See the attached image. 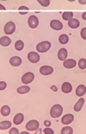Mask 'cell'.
I'll use <instances>...</instances> for the list:
<instances>
[{"instance_id":"cell-1","label":"cell","mask_w":86,"mask_h":134,"mask_svg":"<svg viewBox=\"0 0 86 134\" xmlns=\"http://www.w3.org/2000/svg\"><path fill=\"white\" fill-rule=\"evenodd\" d=\"M63 113V108L60 105H54L50 110V115L52 118H59V117Z\"/></svg>"},{"instance_id":"cell-2","label":"cell","mask_w":86,"mask_h":134,"mask_svg":"<svg viewBox=\"0 0 86 134\" xmlns=\"http://www.w3.org/2000/svg\"><path fill=\"white\" fill-rule=\"evenodd\" d=\"M50 48H51L50 42H47V41H44V42H40V43L37 44L36 50L40 53H45V52H47V51L49 50Z\"/></svg>"},{"instance_id":"cell-3","label":"cell","mask_w":86,"mask_h":134,"mask_svg":"<svg viewBox=\"0 0 86 134\" xmlns=\"http://www.w3.org/2000/svg\"><path fill=\"white\" fill-rule=\"evenodd\" d=\"M4 33L6 35H11L15 32L16 30V25L13 22H8L6 24L4 25Z\"/></svg>"},{"instance_id":"cell-4","label":"cell","mask_w":86,"mask_h":134,"mask_svg":"<svg viewBox=\"0 0 86 134\" xmlns=\"http://www.w3.org/2000/svg\"><path fill=\"white\" fill-rule=\"evenodd\" d=\"M34 79V75L31 72H28L23 75V76L22 77V82L26 85H28V83H31Z\"/></svg>"},{"instance_id":"cell-5","label":"cell","mask_w":86,"mask_h":134,"mask_svg":"<svg viewBox=\"0 0 86 134\" xmlns=\"http://www.w3.org/2000/svg\"><path fill=\"white\" fill-rule=\"evenodd\" d=\"M26 128L28 131H35L39 128V122L37 120H30L26 125Z\"/></svg>"},{"instance_id":"cell-6","label":"cell","mask_w":86,"mask_h":134,"mask_svg":"<svg viewBox=\"0 0 86 134\" xmlns=\"http://www.w3.org/2000/svg\"><path fill=\"white\" fill-rule=\"evenodd\" d=\"M28 25H29V27L32 28V29H35L39 24V19L37 18L35 16H30L29 18H28Z\"/></svg>"},{"instance_id":"cell-7","label":"cell","mask_w":86,"mask_h":134,"mask_svg":"<svg viewBox=\"0 0 86 134\" xmlns=\"http://www.w3.org/2000/svg\"><path fill=\"white\" fill-rule=\"evenodd\" d=\"M28 59L32 63H37L40 61V55L35 52H29L28 55Z\"/></svg>"},{"instance_id":"cell-8","label":"cell","mask_w":86,"mask_h":134,"mask_svg":"<svg viewBox=\"0 0 86 134\" xmlns=\"http://www.w3.org/2000/svg\"><path fill=\"white\" fill-rule=\"evenodd\" d=\"M50 26L52 29H53L55 30H62L63 24L59 20H52L50 23Z\"/></svg>"},{"instance_id":"cell-9","label":"cell","mask_w":86,"mask_h":134,"mask_svg":"<svg viewBox=\"0 0 86 134\" xmlns=\"http://www.w3.org/2000/svg\"><path fill=\"white\" fill-rule=\"evenodd\" d=\"M53 68L50 66H42L40 68V73L43 75H49L51 74H53Z\"/></svg>"},{"instance_id":"cell-10","label":"cell","mask_w":86,"mask_h":134,"mask_svg":"<svg viewBox=\"0 0 86 134\" xmlns=\"http://www.w3.org/2000/svg\"><path fill=\"white\" fill-rule=\"evenodd\" d=\"M76 64H77V62L75 60H73V59H65L64 62H63L64 67L66 68H72L74 67H76Z\"/></svg>"},{"instance_id":"cell-11","label":"cell","mask_w":86,"mask_h":134,"mask_svg":"<svg viewBox=\"0 0 86 134\" xmlns=\"http://www.w3.org/2000/svg\"><path fill=\"white\" fill-rule=\"evenodd\" d=\"M73 119H74V116L72 114H65V116L62 117L61 122L63 125H69L73 121Z\"/></svg>"},{"instance_id":"cell-12","label":"cell","mask_w":86,"mask_h":134,"mask_svg":"<svg viewBox=\"0 0 86 134\" xmlns=\"http://www.w3.org/2000/svg\"><path fill=\"white\" fill-rule=\"evenodd\" d=\"M68 25L71 29H77V28L79 27L80 23L78 20L76 18H71L68 20Z\"/></svg>"},{"instance_id":"cell-13","label":"cell","mask_w":86,"mask_h":134,"mask_svg":"<svg viewBox=\"0 0 86 134\" xmlns=\"http://www.w3.org/2000/svg\"><path fill=\"white\" fill-rule=\"evenodd\" d=\"M10 63L14 67H18L22 64V59L18 56H13L10 59Z\"/></svg>"},{"instance_id":"cell-14","label":"cell","mask_w":86,"mask_h":134,"mask_svg":"<svg viewBox=\"0 0 86 134\" xmlns=\"http://www.w3.org/2000/svg\"><path fill=\"white\" fill-rule=\"evenodd\" d=\"M58 58L60 61H65L67 58V50L65 48H60L58 52Z\"/></svg>"},{"instance_id":"cell-15","label":"cell","mask_w":86,"mask_h":134,"mask_svg":"<svg viewBox=\"0 0 86 134\" xmlns=\"http://www.w3.org/2000/svg\"><path fill=\"white\" fill-rule=\"evenodd\" d=\"M86 93V87L84 85H79L76 89V94L78 97H82Z\"/></svg>"},{"instance_id":"cell-16","label":"cell","mask_w":86,"mask_h":134,"mask_svg":"<svg viewBox=\"0 0 86 134\" xmlns=\"http://www.w3.org/2000/svg\"><path fill=\"white\" fill-rule=\"evenodd\" d=\"M84 104V99L80 98L78 100H77V103L75 104V105H74V111H75V112H79V111H81Z\"/></svg>"},{"instance_id":"cell-17","label":"cell","mask_w":86,"mask_h":134,"mask_svg":"<svg viewBox=\"0 0 86 134\" xmlns=\"http://www.w3.org/2000/svg\"><path fill=\"white\" fill-rule=\"evenodd\" d=\"M61 90H62L63 93H69L71 92V90H72V87H71V85L69 83V82H65V83L62 85Z\"/></svg>"},{"instance_id":"cell-18","label":"cell","mask_w":86,"mask_h":134,"mask_svg":"<svg viewBox=\"0 0 86 134\" xmlns=\"http://www.w3.org/2000/svg\"><path fill=\"white\" fill-rule=\"evenodd\" d=\"M23 119H24V116L22 113H17V114L14 117L13 122L15 125H20L22 121H23Z\"/></svg>"},{"instance_id":"cell-19","label":"cell","mask_w":86,"mask_h":134,"mask_svg":"<svg viewBox=\"0 0 86 134\" xmlns=\"http://www.w3.org/2000/svg\"><path fill=\"white\" fill-rule=\"evenodd\" d=\"M11 43V40L10 37L8 36H3V37L0 38V44L4 47H7Z\"/></svg>"},{"instance_id":"cell-20","label":"cell","mask_w":86,"mask_h":134,"mask_svg":"<svg viewBox=\"0 0 86 134\" xmlns=\"http://www.w3.org/2000/svg\"><path fill=\"white\" fill-rule=\"evenodd\" d=\"M30 91L29 87L28 86H22L17 88V93H20V94H24V93H27Z\"/></svg>"},{"instance_id":"cell-21","label":"cell","mask_w":86,"mask_h":134,"mask_svg":"<svg viewBox=\"0 0 86 134\" xmlns=\"http://www.w3.org/2000/svg\"><path fill=\"white\" fill-rule=\"evenodd\" d=\"M10 108L8 105H3L1 108V114L3 116L6 117L8 115H10Z\"/></svg>"},{"instance_id":"cell-22","label":"cell","mask_w":86,"mask_h":134,"mask_svg":"<svg viewBox=\"0 0 86 134\" xmlns=\"http://www.w3.org/2000/svg\"><path fill=\"white\" fill-rule=\"evenodd\" d=\"M69 41V37L67 35H65V34H62V35L59 36V42H60L61 44H66Z\"/></svg>"},{"instance_id":"cell-23","label":"cell","mask_w":86,"mask_h":134,"mask_svg":"<svg viewBox=\"0 0 86 134\" xmlns=\"http://www.w3.org/2000/svg\"><path fill=\"white\" fill-rule=\"evenodd\" d=\"M11 126V123L10 121H2L0 122V130H6Z\"/></svg>"},{"instance_id":"cell-24","label":"cell","mask_w":86,"mask_h":134,"mask_svg":"<svg viewBox=\"0 0 86 134\" xmlns=\"http://www.w3.org/2000/svg\"><path fill=\"white\" fill-rule=\"evenodd\" d=\"M73 16V13L71 12V11H65V12H64L62 14V18L64 20H66V21H68L69 19L72 18Z\"/></svg>"},{"instance_id":"cell-25","label":"cell","mask_w":86,"mask_h":134,"mask_svg":"<svg viewBox=\"0 0 86 134\" xmlns=\"http://www.w3.org/2000/svg\"><path fill=\"white\" fill-rule=\"evenodd\" d=\"M24 47V44H23V42L21 41V40H18L16 43H15V48H16V50H18V51H21L22 50V48H23Z\"/></svg>"},{"instance_id":"cell-26","label":"cell","mask_w":86,"mask_h":134,"mask_svg":"<svg viewBox=\"0 0 86 134\" xmlns=\"http://www.w3.org/2000/svg\"><path fill=\"white\" fill-rule=\"evenodd\" d=\"M72 133H73V129L70 126H65L61 131V134H72Z\"/></svg>"},{"instance_id":"cell-27","label":"cell","mask_w":86,"mask_h":134,"mask_svg":"<svg viewBox=\"0 0 86 134\" xmlns=\"http://www.w3.org/2000/svg\"><path fill=\"white\" fill-rule=\"evenodd\" d=\"M78 67H79L80 69H85V68H86V60L84 58L79 60Z\"/></svg>"},{"instance_id":"cell-28","label":"cell","mask_w":86,"mask_h":134,"mask_svg":"<svg viewBox=\"0 0 86 134\" xmlns=\"http://www.w3.org/2000/svg\"><path fill=\"white\" fill-rule=\"evenodd\" d=\"M37 1L43 7H47L50 4V0H37Z\"/></svg>"},{"instance_id":"cell-29","label":"cell","mask_w":86,"mask_h":134,"mask_svg":"<svg viewBox=\"0 0 86 134\" xmlns=\"http://www.w3.org/2000/svg\"><path fill=\"white\" fill-rule=\"evenodd\" d=\"M7 87V84L4 81H0V91L4 90Z\"/></svg>"},{"instance_id":"cell-30","label":"cell","mask_w":86,"mask_h":134,"mask_svg":"<svg viewBox=\"0 0 86 134\" xmlns=\"http://www.w3.org/2000/svg\"><path fill=\"white\" fill-rule=\"evenodd\" d=\"M43 132H44V133L46 134H53L54 132L52 129H49V128H46V129L43 130Z\"/></svg>"},{"instance_id":"cell-31","label":"cell","mask_w":86,"mask_h":134,"mask_svg":"<svg viewBox=\"0 0 86 134\" xmlns=\"http://www.w3.org/2000/svg\"><path fill=\"white\" fill-rule=\"evenodd\" d=\"M81 36L83 39H86V28H84L81 30Z\"/></svg>"},{"instance_id":"cell-32","label":"cell","mask_w":86,"mask_h":134,"mask_svg":"<svg viewBox=\"0 0 86 134\" xmlns=\"http://www.w3.org/2000/svg\"><path fill=\"white\" fill-rule=\"evenodd\" d=\"M9 133L10 134H18L19 133V132H18V130L16 129V128H12V129H10V131L9 132Z\"/></svg>"},{"instance_id":"cell-33","label":"cell","mask_w":86,"mask_h":134,"mask_svg":"<svg viewBox=\"0 0 86 134\" xmlns=\"http://www.w3.org/2000/svg\"><path fill=\"white\" fill-rule=\"evenodd\" d=\"M20 11H22V10H25V11H28V7H26V6H21V7H19V9H18Z\"/></svg>"},{"instance_id":"cell-34","label":"cell","mask_w":86,"mask_h":134,"mask_svg":"<svg viewBox=\"0 0 86 134\" xmlns=\"http://www.w3.org/2000/svg\"><path fill=\"white\" fill-rule=\"evenodd\" d=\"M44 125H46V126H50V125H51V122L49 120H45L44 121Z\"/></svg>"},{"instance_id":"cell-35","label":"cell","mask_w":86,"mask_h":134,"mask_svg":"<svg viewBox=\"0 0 86 134\" xmlns=\"http://www.w3.org/2000/svg\"><path fill=\"white\" fill-rule=\"evenodd\" d=\"M78 2H79V4H86V0H78Z\"/></svg>"},{"instance_id":"cell-36","label":"cell","mask_w":86,"mask_h":134,"mask_svg":"<svg viewBox=\"0 0 86 134\" xmlns=\"http://www.w3.org/2000/svg\"><path fill=\"white\" fill-rule=\"evenodd\" d=\"M6 10V8L3 6L2 4H0V10Z\"/></svg>"},{"instance_id":"cell-37","label":"cell","mask_w":86,"mask_h":134,"mask_svg":"<svg viewBox=\"0 0 86 134\" xmlns=\"http://www.w3.org/2000/svg\"><path fill=\"white\" fill-rule=\"evenodd\" d=\"M51 88L54 91V92H56V91H57V87H52Z\"/></svg>"},{"instance_id":"cell-38","label":"cell","mask_w":86,"mask_h":134,"mask_svg":"<svg viewBox=\"0 0 86 134\" xmlns=\"http://www.w3.org/2000/svg\"><path fill=\"white\" fill-rule=\"evenodd\" d=\"M85 14H86L85 12H84V14H83V18H84V19H85V18H85Z\"/></svg>"},{"instance_id":"cell-39","label":"cell","mask_w":86,"mask_h":134,"mask_svg":"<svg viewBox=\"0 0 86 134\" xmlns=\"http://www.w3.org/2000/svg\"><path fill=\"white\" fill-rule=\"evenodd\" d=\"M68 1H70V2H74L75 0H68Z\"/></svg>"},{"instance_id":"cell-40","label":"cell","mask_w":86,"mask_h":134,"mask_svg":"<svg viewBox=\"0 0 86 134\" xmlns=\"http://www.w3.org/2000/svg\"><path fill=\"white\" fill-rule=\"evenodd\" d=\"M2 1H6V0H2Z\"/></svg>"}]
</instances>
